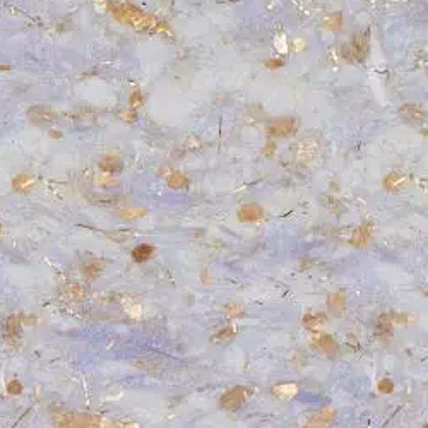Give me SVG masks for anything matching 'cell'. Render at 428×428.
Here are the masks:
<instances>
[{
  "label": "cell",
  "mask_w": 428,
  "mask_h": 428,
  "mask_svg": "<svg viewBox=\"0 0 428 428\" xmlns=\"http://www.w3.org/2000/svg\"><path fill=\"white\" fill-rule=\"evenodd\" d=\"M7 389H9L10 394H21L22 391V385L17 382V380H14V382H10L9 385H7Z\"/></svg>",
  "instance_id": "8fae6325"
},
{
  "label": "cell",
  "mask_w": 428,
  "mask_h": 428,
  "mask_svg": "<svg viewBox=\"0 0 428 428\" xmlns=\"http://www.w3.org/2000/svg\"><path fill=\"white\" fill-rule=\"evenodd\" d=\"M154 254V249L151 245H139L136 247V249L132 250V257L136 262H144L148 260L149 257H153Z\"/></svg>",
  "instance_id": "5b68a950"
},
{
  "label": "cell",
  "mask_w": 428,
  "mask_h": 428,
  "mask_svg": "<svg viewBox=\"0 0 428 428\" xmlns=\"http://www.w3.org/2000/svg\"><path fill=\"white\" fill-rule=\"evenodd\" d=\"M250 394H252V392L247 387H235L223 396L219 404H221V408H225V410H238V408L250 398Z\"/></svg>",
  "instance_id": "6da1fadb"
},
{
  "label": "cell",
  "mask_w": 428,
  "mask_h": 428,
  "mask_svg": "<svg viewBox=\"0 0 428 428\" xmlns=\"http://www.w3.org/2000/svg\"><path fill=\"white\" fill-rule=\"evenodd\" d=\"M380 391H382V392H385V391L391 392V391H392V384H391V380L385 379L384 382H380Z\"/></svg>",
  "instance_id": "7c38bea8"
},
{
  "label": "cell",
  "mask_w": 428,
  "mask_h": 428,
  "mask_svg": "<svg viewBox=\"0 0 428 428\" xmlns=\"http://www.w3.org/2000/svg\"><path fill=\"white\" fill-rule=\"evenodd\" d=\"M238 216H240V219H244V221H249V219H257V218H260V216H262V209L259 206H256V204H249V206L242 207Z\"/></svg>",
  "instance_id": "277c9868"
},
{
  "label": "cell",
  "mask_w": 428,
  "mask_h": 428,
  "mask_svg": "<svg viewBox=\"0 0 428 428\" xmlns=\"http://www.w3.org/2000/svg\"><path fill=\"white\" fill-rule=\"evenodd\" d=\"M120 160L118 158H106V160L101 161V168L106 170L108 173H115L117 170H120Z\"/></svg>",
  "instance_id": "8992f818"
},
{
  "label": "cell",
  "mask_w": 428,
  "mask_h": 428,
  "mask_svg": "<svg viewBox=\"0 0 428 428\" xmlns=\"http://www.w3.org/2000/svg\"><path fill=\"white\" fill-rule=\"evenodd\" d=\"M295 130V122L290 118H283V120H274L269 125V134L272 136H288Z\"/></svg>",
  "instance_id": "7a4b0ae2"
},
{
  "label": "cell",
  "mask_w": 428,
  "mask_h": 428,
  "mask_svg": "<svg viewBox=\"0 0 428 428\" xmlns=\"http://www.w3.org/2000/svg\"><path fill=\"white\" fill-rule=\"evenodd\" d=\"M141 103H142V96H141V92H137V94H134L132 99H130V105L136 106V105H141Z\"/></svg>",
  "instance_id": "4fadbf2b"
},
{
  "label": "cell",
  "mask_w": 428,
  "mask_h": 428,
  "mask_svg": "<svg viewBox=\"0 0 428 428\" xmlns=\"http://www.w3.org/2000/svg\"><path fill=\"white\" fill-rule=\"evenodd\" d=\"M67 291H69V296H72V298H76V300L83 298V295L86 293L81 286H77V284H72V286H69Z\"/></svg>",
  "instance_id": "30bf717a"
},
{
  "label": "cell",
  "mask_w": 428,
  "mask_h": 428,
  "mask_svg": "<svg viewBox=\"0 0 428 428\" xmlns=\"http://www.w3.org/2000/svg\"><path fill=\"white\" fill-rule=\"evenodd\" d=\"M33 122H50L53 118V111L48 106H34L28 111Z\"/></svg>",
  "instance_id": "3957f363"
},
{
  "label": "cell",
  "mask_w": 428,
  "mask_h": 428,
  "mask_svg": "<svg viewBox=\"0 0 428 428\" xmlns=\"http://www.w3.org/2000/svg\"><path fill=\"white\" fill-rule=\"evenodd\" d=\"M185 183H187V180H185V176L182 173H173V176L168 180V185L173 188H182Z\"/></svg>",
  "instance_id": "ba28073f"
},
{
  "label": "cell",
  "mask_w": 428,
  "mask_h": 428,
  "mask_svg": "<svg viewBox=\"0 0 428 428\" xmlns=\"http://www.w3.org/2000/svg\"><path fill=\"white\" fill-rule=\"evenodd\" d=\"M84 274H86L87 277H94L96 274H99V271H101V264H98V262H91V264H86L84 265Z\"/></svg>",
  "instance_id": "9c48e42d"
},
{
  "label": "cell",
  "mask_w": 428,
  "mask_h": 428,
  "mask_svg": "<svg viewBox=\"0 0 428 428\" xmlns=\"http://www.w3.org/2000/svg\"><path fill=\"white\" fill-rule=\"evenodd\" d=\"M319 346H321L327 354H334L338 351V344L333 341V338H322L321 342H319Z\"/></svg>",
  "instance_id": "52a82bcc"
}]
</instances>
